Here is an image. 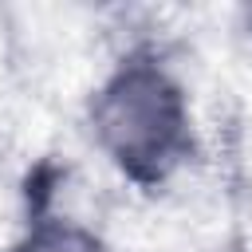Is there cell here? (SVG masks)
Returning a JSON list of instances; mask_svg holds the SVG:
<instances>
[{"mask_svg":"<svg viewBox=\"0 0 252 252\" xmlns=\"http://www.w3.org/2000/svg\"><path fill=\"white\" fill-rule=\"evenodd\" d=\"M20 252H102V244H98V236H91L87 228H79L71 220H47L28 232Z\"/></svg>","mask_w":252,"mask_h":252,"instance_id":"7a4b0ae2","label":"cell"},{"mask_svg":"<svg viewBox=\"0 0 252 252\" xmlns=\"http://www.w3.org/2000/svg\"><path fill=\"white\" fill-rule=\"evenodd\" d=\"M94 134L102 150L142 181L165 177L189 142V110L181 87L146 59L122 63L91 106Z\"/></svg>","mask_w":252,"mask_h":252,"instance_id":"6da1fadb","label":"cell"},{"mask_svg":"<svg viewBox=\"0 0 252 252\" xmlns=\"http://www.w3.org/2000/svg\"><path fill=\"white\" fill-rule=\"evenodd\" d=\"M240 35L248 39V51H252V8H248V12L240 16Z\"/></svg>","mask_w":252,"mask_h":252,"instance_id":"3957f363","label":"cell"}]
</instances>
